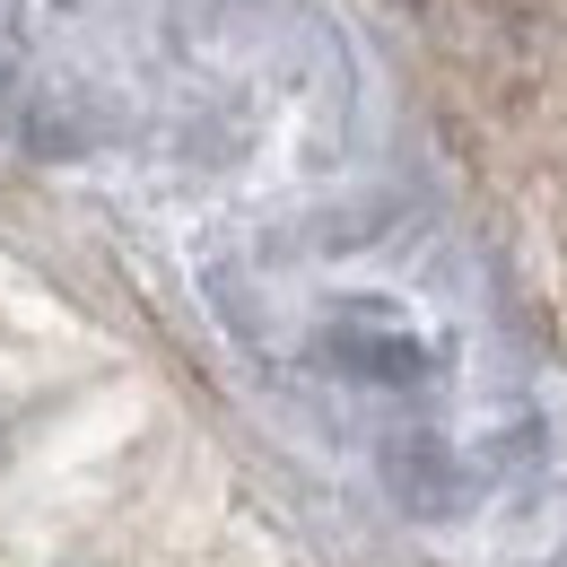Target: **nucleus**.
<instances>
[]
</instances>
